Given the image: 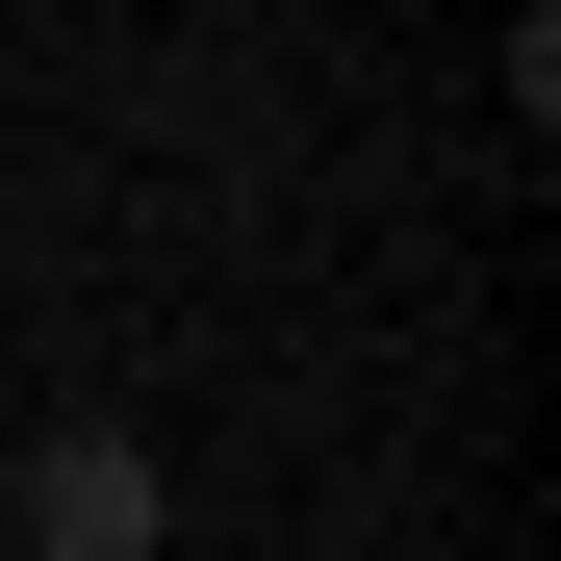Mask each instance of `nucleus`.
Masks as SVG:
<instances>
[{"mask_svg":"<svg viewBox=\"0 0 561 561\" xmlns=\"http://www.w3.org/2000/svg\"><path fill=\"white\" fill-rule=\"evenodd\" d=\"M26 561H153V459L128 434H26Z\"/></svg>","mask_w":561,"mask_h":561,"instance_id":"1","label":"nucleus"}]
</instances>
